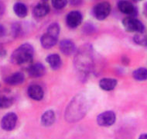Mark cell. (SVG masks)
I'll return each mask as SVG.
<instances>
[{
    "instance_id": "cell-14",
    "label": "cell",
    "mask_w": 147,
    "mask_h": 139,
    "mask_svg": "<svg viewBox=\"0 0 147 139\" xmlns=\"http://www.w3.org/2000/svg\"><path fill=\"white\" fill-rule=\"evenodd\" d=\"M46 61L48 63L49 65L51 66V68L53 70H57V69L60 68V67L61 66V64H62L61 57L57 54L49 55L46 58Z\"/></svg>"
},
{
    "instance_id": "cell-26",
    "label": "cell",
    "mask_w": 147,
    "mask_h": 139,
    "mask_svg": "<svg viewBox=\"0 0 147 139\" xmlns=\"http://www.w3.org/2000/svg\"><path fill=\"white\" fill-rule=\"evenodd\" d=\"M146 12H147V4H146Z\"/></svg>"
},
{
    "instance_id": "cell-23",
    "label": "cell",
    "mask_w": 147,
    "mask_h": 139,
    "mask_svg": "<svg viewBox=\"0 0 147 139\" xmlns=\"http://www.w3.org/2000/svg\"><path fill=\"white\" fill-rule=\"evenodd\" d=\"M5 34V29L2 24H0V38L3 37Z\"/></svg>"
},
{
    "instance_id": "cell-16",
    "label": "cell",
    "mask_w": 147,
    "mask_h": 139,
    "mask_svg": "<svg viewBox=\"0 0 147 139\" xmlns=\"http://www.w3.org/2000/svg\"><path fill=\"white\" fill-rule=\"evenodd\" d=\"M55 121V114L52 110H49L41 117V123L43 126L50 127Z\"/></svg>"
},
{
    "instance_id": "cell-22",
    "label": "cell",
    "mask_w": 147,
    "mask_h": 139,
    "mask_svg": "<svg viewBox=\"0 0 147 139\" xmlns=\"http://www.w3.org/2000/svg\"><path fill=\"white\" fill-rule=\"evenodd\" d=\"M67 1L66 0H53L52 1V5L56 10H61L65 7L67 5Z\"/></svg>"
},
{
    "instance_id": "cell-12",
    "label": "cell",
    "mask_w": 147,
    "mask_h": 139,
    "mask_svg": "<svg viewBox=\"0 0 147 139\" xmlns=\"http://www.w3.org/2000/svg\"><path fill=\"white\" fill-rule=\"evenodd\" d=\"M25 79V76L23 73L20 72H17L15 73L12 74L11 76H8L7 78L5 79V83L8 85H11V86H17V85H20L24 82Z\"/></svg>"
},
{
    "instance_id": "cell-6",
    "label": "cell",
    "mask_w": 147,
    "mask_h": 139,
    "mask_svg": "<svg viewBox=\"0 0 147 139\" xmlns=\"http://www.w3.org/2000/svg\"><path fill=\"white\" fill-rule=\"evenodd\" d=\"M82 20H83L82 14L79 11H71L67 16V25L70 28H76L81 25Z\"/></svg>"
},
{
    "instance_id": "cell-11",
    "label": "cell",
    "mask_w": 147,
    "mask_h": 139,
    "mask_svg": "<svg viewBox=\"0 0 147 139\" xmlns=\"http://www.w3.org/2000/svg\"><path fill=\"white\" fill-rule=\"evenodd\" d=\"M60 49L61 52L65 55H71L75 52L76 46L72 41L65 39L60 43Z\"/></svg>"
},
{
    "instance_id": "cell-20",
    "label": "cell",
    "mask_w": 147,
    "mask_h": 139,
    "mask_svg": "<svg viewBox=\"0 0 147 139\" xmlns=\"http://www.w3.org/2000/svg\"><path fill=\"white\" fill-rule=\"evenodd\" d=\"M133 40L137 44L141 46H147V34L145 33H136Z\"/></svg>"
},
{
    "instance_id": "cell-8",
    "label": "cell",
    "mask_w": 147,
    "mask_h": 139,
    "mask_svg": "<svg viewBox=\"0 0 147 139\" xmlns=\"http://www.w3.org/2000/svg\"><path fill=\"white\" fill-rule=\"evenodd\" d=\"M27 94L30 96V98L39 101L43 98L44 92L40 86L36 85V84H33L29 86L28 89H27Z\"/></svg>"
},
{
    "instance_id": "cell-10",
    "label": "cell",
    "mask_w": 147,
    "mask_h": 139,
    "mask_svg": "<svg viewBox=\"0 0 147 139\" xmlns=\"http://www.w3.org/2000/svg\"><path fill=\"white\" fill-rule=\"evenodd\" d=\"M46 72V68L43 64L35 63L30 65L28 68V73L31 77L39 78L43 76Z\"/></svg>"
},
{
    "instance_id": "cell-17",
    "label": "cell",
    "mask_w": 147,
    "mask_h": 139,
    "mask_svg": "<svg viewBox=\"0 0 147 139\" xmlns=\"http://www.w3.org/2000/svg\"><path fill=\"white\" fill-rule=\"evenodd\" d=\"M13 11L18 17L20 18H24L27 16L28 13V10L26 5L23 3L18 2L15 3L13 5Z\"/></svg>"
},
{
    "instance_id": "cell-9",
    "label": "cell",
    "mask_w": 147,
    "mask_h": 139,
    "mask_svg": "<svg viewBox=\"0 0 147 139\" xmlns=\"http://www.w3.org/2000/svg\"><path fill=\"white\" fill-rule=\"evenodd\" d=\"M50 12V5L47 1H41L33 9V15L36 17H43Z\"/></svg>"
},
{
    "instance_id": "cell-15",
    "label": "cell",
    "mask_w": 147,
    "mask_h": 139,
    "mask_svg": "<svg viewBox=\"0 0 147 139\" xmlns=\"http://www.w3.org/2000/svg\"><path fill=\"white\" fill-rule=\"evenodd\" d=\"M117 80L112 78H103L99 82V86L105 91H111L115 88Z\"/></svg>"
},
{
    "instance_id": "cell-7",
    "label": "cell",
    "mask_w": 147,
    "mask_h": 139,
    "mask_svg": "<svg viewBox=\"0 0 147 139\" xmlns=\"http://www.w3.org/2000/svg\"><path fill=\"white\" fill-rule=\"evenodd\" d=\"M119 10L122 13L126 14L131 17H136L137 15V10L135 5L128 1H119L118 3Z\"/></svg>"
},
{
    "instance_id": "cell-24",
    "label": "cell",
    "mask_w": 147,
    "mask_h": 139,
    "mask_svg": "<svg viewBox=\"0 0 147 139\" xmlns=\"http://www.w3.org/2000/svg\"><path fill=\"white\" fill-rule=\"evenodd\" d=\"M5 12V5L2 2H0V16L3 15Z\"/></svg>"
},
{
    "instance_id": "cell-19",
    "label": "cell",
    "mask_w": 147,
    "mask_h": 139,
    "mask_svg": "<svg viewBox=\"0 0 147 139\" xmlns=\"http://www.w3.org/2000/svg\"><path fill=\"white\" fill-rule=\"evenodd\" d=\"M132 76L137 81H145L147 79V69L145 68H137L133 72Z\"/></svg>"
},
{
    "instance_id": "cell-5",
    "label": "cell",
    "mask_w": 147,
    "mask_h": 139,
    "mask_svg": "<svg viewBox=\"0 0 147 139\" xmlns=\"http://www.w3.org/2000/svg\"><path fill=\"white\" fill-rule=\"evenodd\" d=\"M115 120H116L115 114L111 110L103 112L102 114H99L97 117L98 124L102 127L112 126L115 124Z\"/></svg>"
},
{
    "instance_id": "cell-1",
    "label": "cell",
    "mask_w": 147,
    "mask_h": 139,
    "mask_svg": "<svg viewBox=\"0 0 147 139\" xmlns=\"http://www.w3.org/2000/svg\"><path fill=\"white\" fill-rule=\"evenodd\" d=\"M33 46L30 44H23L13 51L11 55V61L18 65H27L33 61Z\"/></svg>"
},
{
    "instance_id": "cell-4",
    "label": "cell",
    "mask_w": 147,
    "mask_h": 139,
    "mask_svg": "<svg viewBox=\"0 0 147 139\" xmlns=\"http://www.w3.org/2000/svg\"><path fill=\"white\" fill-rule=\"evenodd\" d=\"M17 115L15 113L10 112L3 116L1 121V127L4 131L10 132L15 128L17 123Z\"/></svg>"
},
{
    "instance_id": "cell-2",
    "label": "cell",
    "mask_w": 147,
    "mask_h": 139,
    "mask_svg": "<svg viewBox=\"0 0 147 139\" xmlns=\"http://www.w3.org/2000/svg\"><path fill=\"white\" fill-rule=\"evenodd\" d=\"M122 25L125 30L128 32L135 33H144L145 27L143 23L136 17L127 16L122 20Z\"/></svg>"
},
{
    "instance_id": "cell-25",
    "label": "cell",
    "mask_w": 147,
    "mask_h": 139,
    "mask_svg": "<svg viewBox=\"0 0 147 139\" xmlns=\"http://www.w3.org/2000/svg\"><path fill=\"white\" fill-rule=\"evenodd\" d=\"M139 139H147V134H142L140 136Z\"/></svg>"
},
{
    "instance_id": "cell-21",
    "label": "cell",
    "mask_w": 147,
    "mask_h": 139,
    "mask_svg": "<svg viewBox=\"0 0 147 139\" xmlns=\"http://www.w3.org/2000/svg\"><path fill=\"white\" fill-rule=\"evenodd\" d=\"M60 26L57 23H51V25L49 26L48 28H47V33H50L53 37L58 38L59 33H60Z\"/></svg>"
},
{
    "instance_id": "cell-13",
    "label": "cell",
    "mask_w": 147,
    "mask_h": 139,
    "mask_svg": "<svg viewBox=\"0 0 147 139\" xmlns=\"http://www.w3.org/2000/svg\"><path fill=\"white\" fill-rule=\"evenodd\" d=\"M57 38L48 33H44L40 38L41 45L46 49H49L53 47L57 44Z\"/></svg>"
},
{
    "instance_id": "cell-18",
    "label": "cell",
    "mask_w": 147,
    "mask_h": 139,
    "mask_svg": "<svg viewBox=\"0 0 147 139\" xmlns=\"http://www.w3.org/2000/svg\"><path fill=\"white\" fill-rule=\"evenodd\" d=\"M13 103V98L9 95L0 92V108H8L12 106Z\"/></svg>"
},
{
    "instance_id": "cell-3",
    "label": "cell",
    "mask_w": 147,
    "mask_h": 139,
    "mask_svg": "<svg viewBox=\"0 0 147 139\" xmlns=\"http://www.w3.org/2000/svg\"><path fill=\"white\" fill-rule=\"evenodd\" d=\"M111 12V5L107 2L99 3L94 5L93 9V15L98 20H104Z\"/></svg>"
}]
</instances>
